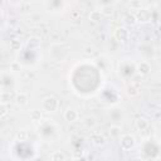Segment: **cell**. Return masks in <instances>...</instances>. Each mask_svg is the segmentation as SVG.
I'll use <instances>...</instances> for the list:
<instances>
[{
    "mask_svg": "<svg viewBox=\"0 0 161 161\" xmlns=\"http://www.w3.org/2000/svg\"><path fill=\"white\" fill-rule=\"evenodd\" d=\"M30 119L34 121V122H39L42 119V112L38 111V109H33L30 112Z\"/></svg>",
    "mask_w": 161,
    "mask_h": 161,
    "instance_id": "ffe728a7",
    "label": "cell"
},
{
    "mask_svg": "<svg viewBox=\"0 0 161 161\" xmlns=\"http://www.w3.org/2000/svg\"><path fill=\"white\" fill-rule=\"evenodd\" d=\"M78 15H80V14L79 13H73V18H77Z\"/></svg>",
    "mask_w": 161,
    "mask_h": 161,
    "instance_id": "484cf974",
    "label": "cell"
},
{
    "mask_svg": "<svg viewBox=\"0 0 161 161\" xmlns=\"http://www.w3.org/2000/svg\"><path fill=\"white\" fill-rule=\"evenodd\" d=\"M10 49L11 50H20V48H21V43H20V40L19 39H11L10 40Z\"/></svg>",
    "mask_w": 161,
    "mask_h": 161,
    "instance_id": "44dd1931",
    "label": "cell"
},
{
    "mask_svg": "<svg viewBox=\"0 0 161 161\" xmlns=\"http://www.w3.org/2000/svg\"><path fill=\"white\" fill-rule=\"evenodd\" d=\"M14 101H15V103H16L18 106H26V104H28V101H29V97H28L26 93L19 92V93L15 94Z\"/></svg>",
    "mask_w": 161,
    "mask_h": 161,
    "instance_id": "7c38bea8",
    "label": "cell"
},
{
    "mask_svg": "<svg viewBox=\"0 0 161 161\" xmlns=\"http://www.w3.org/2000/svg\"><path fill=\"white\" fill-rule=\"evenodd\" d=\"M83 125H84L86 128L93 130V128L97 127L98 122H97V118H96L94 116H91V114H89V116H86V117L83 118Z\"/></svg>",
    "mask_w": 161,
    "mask_h": 161,
    "instance_id": "30bf717a",
    "label": "cell"
},
{
    "mask_svg": "<svg viewBox=\"0 0 161 161\" xmlns=\"http://www.w3.org/2000/svg\"><path fill=\"white\" fill-rule=\"evenodd\" d=\"M113 36L117 42L119 43H123L126 40H128L130 38V30L126 28V26H117L114 33H113Z\"/></svg>",
    "mask_w": 161,
    "mask_h": 161,
    "instance_id": "5b68a950",
    "label": "cell"
},
{
    "mask_svg": "<svg viewBox=\"0 0 161 161\" xmlns=\"http://www.w3.org/2000/svg\"><path fill=\"white\" fill-rule=\"evenodd\" d=\"M63 117H64V119H65L67 122L72 123V122L78 121V118H79V113H78L74 108H67V109L64 111V113H63Z\"/></svg>",
    "mask_w": 161,
    "mask_h": 161,
    "instance_id": "52a82bcc",
    "label": "cell"
},
{
    "mask_svg": "<svg viewBox=\"0 0 161 161\" xmlns=\"http://www.w3.org/2000/svg\"><path fill=\"white\" fill-rule=\"evenodd\" d=\"M11 98H13V94H11L10 91H1V94H0L1 104H6Z\"/></svg>",
    "mask_w": 161,
    "mask_h": 161,
    "instance_id": "ac0fdd59",
    "label": "cell"
},
{
    "mask_svg": "<svg viewBox=\"0 0 161 161\" xmlns=\"http://www.w3.org/2000/svg\"><path fill=\"white\" fill-rule=\"evenodd\" d=\"M49 55L55 60V62H60L62 59H64V57L67 55V50L65 47L60 43H54L49 47Z\"/></svg>",
    "mask_w": 161,
    "mask_h": 161,
    "instance_id": "7a4b0ae2",
    "label": "cell"
},
{
    "mask_svg": "<svg viewBox=\"0 0 161 161\" xmlns=\"http://www.w3.org/2000/svg\"><path fill=\"white\" fill-rule=\"evenodd\" d=\"M103 18V14L99 9H93L91 13H89V20L93 21V23H98L101 21V19Z\"/></svg>",
    "mask_w": 161,
    "mask_h": 161,
    "instance_id": "9a60e30c",
    "label": "cell"
},
{
    "mask_svg": "<svg viewBox=\"0 0 161 161\" xmlns=\"http://www.w3.org/2000/svg\"><path fill=\"white\" fill-rule=\"evenodd\" d=\"M150 70H151V65H150V63L146 62V60L141 62V63L137 64V67H136V72H137L141 77H142V75H147V74L150 73Z\"/></svg>",
    "mask_w": 161,
    "mask_h": 161,
    "instance_id": "9c48e42d",
    "label": "cell"
},
{
    "mask_svg": "<svg viewBox=\"0 0 161 161\" xmlns=\"http://www.w3.org/2000/svg\"><path fill=\"white\" fill-rule=\"evenodd\" d=\"M65 5L67 4L64 1H45L44 3L45 9L48 11H50V13H54V14H58V13L63 11L64 8H65Z\"/></svg>",
    "mask_w": 161,
    "mask_h": 161,
    "instance_id": "277c9868",
    "label": "cell"
},
{
    "mask_svg": "<svg viewBox=\"0 0 161 161\" xmlns=\"http://www.w3.org/2000/svg\"><path fill=\"white\" fill-rule=\"evenodd\" d=\"M126 92H127V94H128L130 97H137V96L140 94V89H138V87H137L136 84H130V86H127Z\"/></svg>",
    "mask_w": 161,
    "mask_h": 161,
    "instance_id": "e0dca14e",
    "label": "cell"
},
{
    "mask_svg": "<svg viewBox=\"0 0 161 161\" xmlns=\"http://www.w3.org/2000/svg\"><path fill=\"white\" fill-rule=\"evenodd\" d=\"M108 133H109L111 138H121V136H122V128L118 125H112L108 128Z\"/></svg>",
    "mask_w": 161,
    "mask_h": 161,
    "instance_id": "5bb4252c",
    "label": "cell"
},
{
    "mask_svg": "<svg viewBox=\"0 0 161 161\" xmlns=\"http://www.w3.org/2000/svg\"><path fill=\"white\" fill-rule=\"evenodd\" d=\"M136 145V140L133 137V135L131 133H125L121 136L119 138V147L123 150V151H130L135 147Z\"/></svg>",
    "mask_w": 161,
    "mask_h": 161,
    "instance_id": "3957f363",
    "label": "cell"
},
{
    "mask_svg": "<svg viewBox=\"0 0 161 161\" xmlns=\"http://www.w3.org/2000/svg\"><path fill=\"white\" fill-rule=\"evenodd\" d=\"M130 6H131L133 10H140V9H142V4H141L140 1H131V3H130Z\"/></svg>",
    "mask_w": 161,
    "mask_h": 161,
    "instance_id": "d4e9b609",
    "label": "cell"
},
{
    "mask_svg": "<svg viewBox=\"0 0 161 161\" xmlns=\"http://www.w3.org/2000/svg\"><path fill=\"white\" fill-rule=\"evenodd\" d=\"M26 47H28L29 50H36V49L40 47V38H39V36H35V35L30 36V38L28 39Z\"/></svg>",
    "mask_w": 161,
    "mask_h": 161,
    "instance_id": "8fae6325",
    "label": "cell"
},
{
    "mask_svg": "<svg viewBox=\"0 0 161 161\" xmlns=\"http://www.w3.org/2000/svg\"><path fill=\"white\" fill-rule=\"evenodd\" d=\"M135 15H136L137 21H141V23H147L152 18V13L148 9H143V8L140 9V10H137V13Z\"/></svg>",
    "mask_w": 161,
    "mask_h": 161,
    "instance_id": "8992f818",
    "label": "cell"
},
{
    "mask_svg": "<svg viewBox=\"0 0 161 161\" xmlns=\"http://www.w3.org/2000/svg\"><path fill=\"white\" fill-rule=\"evenodd\" d=\"M26 138H28V133H26V131H19L18 133H16V140L18 141H26Z\"/></svg>",
    "mask_w": 161,
    "mask_h": 161,
    "instance_id": "cb8c5ba5",
    "label": "cell"
},
{
    "mask_svg": "<svg viewBox=\"0 0 161 161\" xmlns=\"http://www.w3.org/2000/svg\"><path fill=\"white\" fill-rule=\"evenodd\" d=\"M91 141H92V143L93 145H96V146H103L104 143H106V138H104V136L101 133V132H98V131H93L92 133H91Z\"/></svg>",
    "mask_w": 161,
    "mask_h": 161,
    "instance_id": "ba28073f",
    "label": "cell"
},
{
    "mask_svg": "<svg viewBox=\"0 0 161 161\" xmlns=\"http://www.w3.org/2000/svg\"><path fill=\"white\" fill-rule=\"evenodd\" d=\"M123 23H125L126 25H131V26H133V25L137 23L136 15H135V14H131V13H127V14L123 16Z\"/></svg>",
    "mask_w": 161,
    "mask_h": 161,
    "instance_id": "2e32d148",
    "label": "cell"
},
{
    "mask_svg": "<svg viewBox=\"0 0 161 161\" xmlns=\"http://www.w3.org/2000/svg\"><path fill=\"white\" fill-rule=\"evenodd\" d=\"M101 11H102L103 15L109 16V15H112V13H113V8H112L111 5H103L102 9H101Z\"/></svg>",
    "mask_w": 161,
    "mask_h": 161,
    "instance_id": "7402d4cb",
    "label": "cell"
},
{
    "mask_svg": "<svg viewBox=\"0 0 161 161\" xmlns=\"http://www.w3.org/2000/svg\"><path fill=\"white\" fill-rule=\"evenodd\" d=\"M59 107H60V102L54 96H48L42 101V108H43V111H45L48 113L57 112L59 109Z\"/></svg>",
    "mask_w": 161,
    "mask_h": 161,
    "instance_id": "6da1fadb",
    "label": "cell"
},
{
    "mask_svg": "<svg viewBox=\"0 0 161 161\" xmlns=\"http://www.w3.org/2000/svg\"><path fill=\"white\" fill-rule=\"evenodd\" d=\"M131 161H142L141 158H133V160H131Z\"/></svg>",
    "mask_w": 161,
    "mask_h": 161,
    "instance_id": "4316f807",
    "label": "cell"
},
{
    "mask_svg": "<svg viewBox=\"0 0 161 161\" xmlns=\"http://www.w3.org/2000/svg\"><path fill=\"white\" fill-rule=\"evenodd\" d=\"M50 160L52 161H65V156L60 151H54L50 156Z\"/></svg>",
    "mask_w": 161,
    "mask_h": 161,
    "instance_id": "d6986e66",
    "label": "cell"
},
{
    "mask_svg": "<svg viewBox=\"0 0 161 161\" xmlns=\"http://www.w3.org/2000/svg\"><path fill=\"white\" fill-rule=\"evenodd\" d=\"M20 69H21V64H20V62L14 60V62L10 63V70H13V72H19Z\"/></svg>",
    "mask_w": 161,
    "mask_h": 161,
    "instance_id": "603a6c76",
    "label": "cell"
},
{
    "mask_svg": "<svg viewBox=\"0 0 161 161\" xmlns=\"http://www.w3.org/2000/svg\"><path fill=\"white\" fill-rule=\"evenodd\" d=\"M135 126H136V128H137L138 131H146V130L148 128V126H150V122H148L147 118H145V117H140V118L136 119Z\"/></svg>",
    "mask_w": 161,
    "mask_h": 161,
    "instance_id": "4fadbf2b",
    "label": "cell"
}]
</instances>
